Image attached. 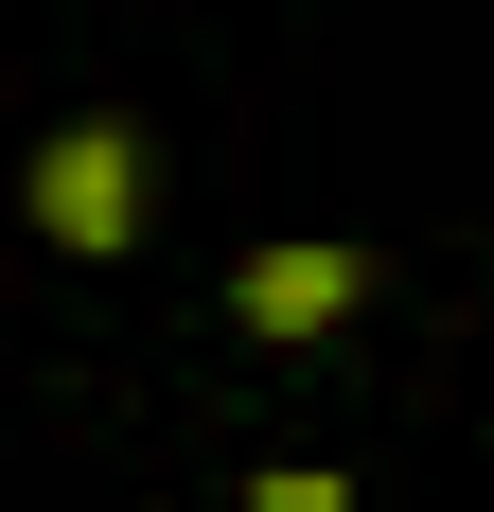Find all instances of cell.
Segmentation results:
<instances>
[{"label": "cell", "instance_id": "3957f363", "mask_svg": "<svg viewBox=\"0 0 494 512\" xmlns=\"http://www.w3.org/2000/svg\"><path fill=\"white\" fill-rule=\"evenodd\" d=\"M247 512H353V495H336V477H318V460H283V477H265V495H247Z\"/></svg>", "mask_w": 494, "mask_h": 512}, {"label": "cell", "instance_id": "7a4b0ae2", "mask_svg": "<svg viewBox=\"0 0 494 512\" xmlns=\"http://www.w3.org/2000/svg\"><path fill=\"white\" fill-rule=\"evenodd\" d=\"M353 301H371V265H353V248H265V265L230 283L247 336H318V318H353Z\"/></svg>", "mask_w": 494, "mask_h": 512}, {"label": "cell", "instance_id": "6da1fadb", "mask_svg": "<svg viewBox=\"0 0 494 512\" xmlns=\"http://www.w3.org/2000/svg\"><path fill=\"white\" fill-rule=\"evenodd\" d=\"M36 230L106 265L124 230H142V142H124V124H53L36 142Z\"/></svg>", "mask_w": 494, "mask_h": 512}]
</instances>
